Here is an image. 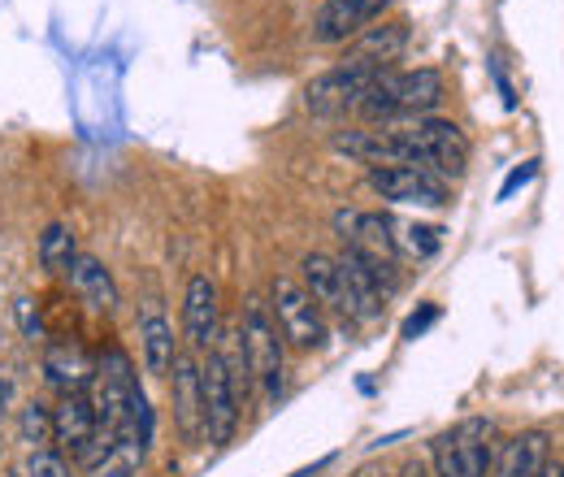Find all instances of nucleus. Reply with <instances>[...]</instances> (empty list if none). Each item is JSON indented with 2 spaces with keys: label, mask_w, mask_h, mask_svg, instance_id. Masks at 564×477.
<instances>
[{
  "label": "nucleus",
  "mask_w": 564,
  "mask_h": 477,
  "mask_svg": "<svg viewBox=\"0 0 564 477\" xmlns=\"http://www.w3.org/2000/svg\"><path fill=\"white\" fill-rule=\"evenodd\" d=\"M495 460V421L465 416L452 430L430 438V469L434 477H487Z\"/></svg>",
  "instance_id": "f257e3e1"
},
{
  "label": "nucleus",
  "mask_w": 564,
  "mask_h": 477,
  "mask_svg": "<svg viewBox=\"0 0 564 477\" xmlns=\"http://www.w3.org/2000/svg\"><path fill=\"white\" fill-rule=\"evenodd\" d=\"M400 135H404V148H409V165L438 174L443 183L465 178V170H469V139L460 135L456 122H447V118H417V122L400 127Z\"/></svg>",
  "instance_id": "f03ea898"
},
{
  "label": "nucleus",
  "mask_w": 564,
  "mask_h": 477,
  "mask_svg": "<svg viewBox=\"0 0 564 477\" xmlns=\"http://www.w3.org/2000/svg\"><path fill=\"white\" fill-rule=\"evenodd\" d=\"M270 313L279 322V335L282 343L300 347V351H313L326 343V313L317 308V300L304 291L300 278L291 273H279L270 282Z\"/></svg>",
  "instance_id": "7ed1b4c3"
},
{
  "label": "nucleus",
  "mask_w": 564,
  "mask_h": 477,
  "mask_svg": "<svg viewBox=\"0 0 564 477\" xmlns=\"http://www.w3.org/2000/svg\"><path fill=\"white\" fill-rule=\"evenodd\" d=\"M239 335H243V351H248L252 382H261L270 395H279L282 365H286V343H282L279 322H274V313H270L265 300H248L243 322H239Z\"/></svg>",
  "instance_id": "20e7f679"
},
{
  "label": "nucleus",
  "mask_w": 564,
  "mask_h": 477,
  "mask_svg": "<svg viewBox=\"0 0 564 477\" xmlns=\"http://www.w3.org/2000/svg\"><path fill=\"white\" fill-rule=\"evenodd\" d=\"M378 74H382V69H356V66L326 69L322 78H313V83L304 87V105H308V113H317V118H344V113H356L360 100H365V91L373 87Z\"/></svg>",
  "instance_id": "39448f33"
},
{
  "label": "nucleus",
  "mask_w": 564,
  "mask_h": 477,
  "mask_svg": "<svg viewBox=\"0 0 564 477\" xmlns=\"http://www.w3.org/2000/svg\"><path fill=\"white\" fill-rule=\"evenodd\" d=\"M200 395H205V443L221 447L235 438L239 430V395L226 378V365L217 360V351H205L200 356Z\"/></svg>",
  "instance_id": "423d86ee"
},
{
  "label": "nucleus",
  "mask_w": 564,
  "mask_h": 477,
  "mask_svg": "<svg viewBox=\"0 0 564 477\" xmlns=\"http://www.w3.org/2000/svg\"><path fill=\"white\" fill-rule=\"evenodd\" d=\"M369 187L391 200V205H417V208H443L452 205V187L417 165H387V170H369Z\"/></svg>",
  "instance_id": "0eeeda50"
},
{
  "label": "nucleus",
  "mask_w": 564,
  "mask_h": 477,
  "mask_svg": "<svg viewBox=\"0 0 564 477\" xmlns=\"http://www.w3.org/2000/svg\"><path fill=\"white\" fill-rule=\"evenodd\" d=\"M391 0H326L313 18V44L335 48V44H352L365 26H373L382 18Z\"/></svg>",
  "instance_id": "6e6552de"
},
{
  "label": "nucleus",
  "mask_w": 564,
  "mask_h": 477,
  "mask_svg": "<svg viewBox=\"0 0 564 477\" xmlns=\"http://www.w3.org/2000/svg\"><path fill=\"white\" fill-rule=\"evenodd\" d=\"M170 400H174V421L183 430L187 443L205 438V395H200V356L196 351H178L174 369H170Z\"/></svg>",
  "instance_id": "1a4fd4ad"
},
{
  "label": "nucleus",
  "mask_w": 564,
  "mask_h": 477,
  "mask_svg": "<svg viewBox=\"0 0 564 477\" xmlns=\"http://www.w3.org/2000/svg\"><path fill=\"white\" fill-rule=\"evenodd\" d=\"M183 335L192 343L196 356L213 351L221 335V304H217V282L209 273H192L187 295H183Z\"/></svg>",
  "instance_id": "9d476101"
},
{
  "label": "nucleus",
  "mask_w": 564,
  "mask_h": 477,
  "mask_svg": "<svg viewBox=\"0 0 564 477\" xmlns=\"http://www.w3.org/2000/svg\"><path fill=\"white\" fill-rule=\"evenodd\" d=\"M44 378L57 395H87L96 382V360L78 339H53L44 347Z\"/></svg>",
  "instance_id": "9b49d317"
},
{
  "label": "nucleus",
  "mask_w": 564,
  "mask_h": 477,
  "mask_svg": "<svg viewBox=\"0 0 564 477\" xmlns=\"http://www.w3.org/2000/svg\"><path fill=\"white\" fill-rule=\"evenodd\" d=\"M404 48H409V22L395 18V22H382V26H365L352 44H348V53H344L339 66L391 69V62H400Z\"/></svg>",
  "instance_id": "f8f14e48"
},
{
  "label": "nucleus",
  "mask_w": 564,
  "mask_h": 477,
  "mask_svg": "<svg viewBox=\"0 0 564 477\" xmlns=\"http://www.w3.org/2000/svg\"><path fill=\"white\" fill-rule=\"evenodd\" d=\"M547 460H552L547 430H521L508 443H499L487 477H543Z\"/></svg>",
  "instance_id": "ddd939ff"
},
{
  "label": "nucleus",
  "mask_w": 564,
  "mask_h": 477,
  "mask_svg": "<svg viewBox=\"0 0 564 477\" xmlns=\"http://www.w3.org/2000/svg\"><path fill=\"white\" fill-rule=\"evenodd\" d=\"M140 343H143V369L156 373V378H170L174 360H178V339H174V322L161 313L156 300L143 304V317H140Z\"/></svg>",
  "instance_id": "4468645a"
},
{
  "label": "nucleus",
  "mask_w": 564,
  "mask_h": 477,
  "mask_svg": "<svg viewBox=\"0 0 564 477\" xmlns=\"http://www.w3.org/2000/svg\"><path fill=\"white\" fill-rule=\"evenodd\" d=\"M339 226L348 230V235H344L348 248L373 257V261L395 265L400 248H395V221H391L387 213H348V217H339Z\"/></svg>",
  "instance_id": "2eb2a0df"
},
{
  "label": "nucleus",
  "mask_w": 564,
  "mask_h": 477,
  "mask_svg": "<svg viewBox=\"0 0 564 477\" xmlns=\"http://www.w3.org/2000/svg\"><path fill=\"white\" fill-rule=\"evenodd\" d=\"M66 278H70V291L87 308H96V313H113L118 308V282H113V273H109V265L100 257L78 252L74 265L66 270Z\"/></svg>",
  "instance_id": "dca6fc26"
},
{
  "label": "nucleus",
  "mask_w": 564,
  "mask_h": 477,
  "mask_svg": "<svg viewBox=\"0 0 564 477\" xmlns=\"http://www.w3.org/2000/svg\"><path fill=\"white\" fill-rule=\"evenodd\" d=\"M96 438V404L91 395H62V404L53 409V443L66 447L74 456H83Z\"/></svg>",
  "instance_id": "f3484780"
},
{
  "label": "nucleus",
  "mask_w": 564,
  "mask_h": 477,
  "mask_svg": "<svg viewBox=\"0 0 564 477\" xmlns=\"http://www.w3.org/2000/svg\"><path fill=\"white\" fill-rule=\"evenodd\" d=\"M304 291L317 300V308L322 313H339V317H348V304H344V278H339V261L335 257H326V252H308L304 257Z\"/></svg>",
  "instance_id": "a211bd4d"
},
{
  "label": "nucleus",
  "mask_w": 564,
  "mask_h": 477,
  "mask_svg": "<svg viewBox=\"0 0 564 477\" xmlns=\"http://www.w3.org/2000/svg\"><path fill=\"white\" fill-rule=\"evenodd\" d=\"M35 257H40V270L53 273V278L70 270L74 257H78V235H74L70 221H48L40 243H35Z\"/></svg>",
  "instance_id": "6ab92c4d"
},
{
  "label": "nucleus",
  "mask_w": 564,
  "mask_h": 477,
  "mask_svg": "<svg viewBox=\"0 0 564 477\" xmlns=\"http://www.w3.org/2000/svg\"><path fill=\"white\" fill-rule=\"evenodd\" d=\"M213 351H217V360L226 365V378H230V387H235V395H239V404L252 395V369H248V351H243V335H239V326H226L217 343H213Z\"/></svg>",
  "instance_id": "aec40b11"
},
{
  "label": "nucleus",
  "mask_w": 564,
  "mask_h": 477,
  "mask_svg": "<svg viewBox=\"0 0 564 477\" xmlns=\"http://www.w3.org/2000/svg\"><path fill=\"white\" fill-rule=\"evenodd\" d=\"M143 456H148V447H143L140 438H118L113 452L91 469V477H140Z\"/></svg>",
  "instance_id": "412c9836"
},
{
  "label": "nucleus",
  "mask_w": 564,
  "mask_h": 477,
  "mask_svg": "<svg viewBox=\"0 0 564 477\" xmlns=\"http://www.w3.org/2000/svg\"><path fill=\"white\" fill-rule=\"evenodd\" d=\"M18 434H22V443L31 447V452H44V447H53V409H44V404H26V409L18 412Z\"/></svg>",
  "instance_id": "4be33fe9"
},
{
  "label": "nucleus",
  "mask_w": 564,
  "mask_h": 477,
  "mask_svg": "<svg viewBox=\"0 0 564 477\" xmlns=\"http://www.w3.org/2000/svg\"><path fill=\"white\" fill-rule=\"evenodd\" d=\"M438 243H443V235H438L434 226H417V221H395V248L413 252L417 261L434 257V252H438Z\"/></svg>",
  "instance_id": "5701e85b"
},
{
  "label": "nucleus",
  "mask_w": 564,
  "mask_h": 477,
  "mask_svg": "<svg viewBox=\"0 0 564 477\" xmlns=\"http://www.w3.org/2000/svg\"><path fill=\"white\" fill-rule=\"evenodd\" d=\"M26 477H74V474H70V460H66L62 447H44V452H31Z\"/></svg>",
  "instance_id": "b1692460"
},
{
  "label": "nucleus",
  "mask_w": 564,
  "mask_h": 477,
  "mask_svg": "<svg viewBox=\"0 0 564 477\" xmlns=\"http://www.w3.org/2000/svg\"><path fill=\"white\" fill-rule=\"evenodd\" d=\"M534 174H539V161H525V165H521V170H512V174H508V183H503V187H499V200H508V196H512V192H517V187H525V183H530V178H534Z\"/></svg>",
  "instance_id": "393cba45"
},
{
  "label": "nucleus",
  "mask_w": 564,
  "mask_h": 477,
  "mask_svg": "<svg viewBox=\"0 0 564 477\" xmlns=\"http://www.w3.org/2000/svg\"><path fill=\"white\" fill-rule=\"evenodd\" d=\"M434 317H438V308H434V304H425L422 313H413V317L404 322V339H417V335H422V330L430 326V322H434Z\"/></svg>",
  "instance_id": "a878e982"
},
{
  "label": "nucleus",
  "mask_w": 564,
  "mask_h": 477,
  "mask_svg": "<svg viewBox=\"0 0 564 477\" xmlns=\"http://www.w3.org/2000/svg\"><path fill=\"white\" fill-rule=\"evenodd\" d=\"M13 409V378L0 369V425H4V416Z\"/></svg>",
  "instance_id": "bb28decb"
},
{
  "label": "nucleus",
  "mask_w": 564,
  "mask_h": 477,
  "mask_svg": "<svg viewBox=\"0 0 564 477\" xmlns=\"http://www.w3.org/2000/svg\"><path fill=\"white\" fill-rule=\"evenodd\" d=\"M404 477H434V469H430V465H422V460H413V465L404 469Z\"/></svg>",
  "instance_id": "cd10ccee"
},
{
  "label": "nucleus",
  "mask_w": 564,
  "mask_h": 477,
  "mask_svg": "<svg viewBox=\"0 0 564 477\" xmlns=\"http://www.w3.org/2000/svg\"><path fill=\"white\" fill-rule=\"evenodd\" d=\"M356 477H395V474H387V469H378V465H365V469H356Z\"/></svg>",
  "instance_id": "c85d7f7f"
},
{
  "label": "nucleus",
  "mask_w": 564,
  "mask_h": 477,
  "mask_svg": "<svg viewBox=\"0 0 564 477\" xmlns=\"http://www.w3.org/2000/svg\"><path fill=\"white\" fill-rule=\"evenodd\" d=\"M543 477H564V465H552V460H547V469H543Z\"/></svg>",
  "instance_id": "c756f323"
}]
</instances>
